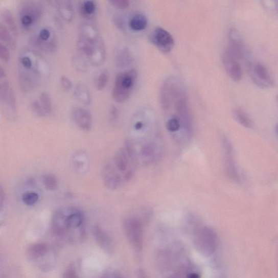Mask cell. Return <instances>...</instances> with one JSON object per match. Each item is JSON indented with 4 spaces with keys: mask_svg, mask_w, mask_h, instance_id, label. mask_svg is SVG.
I'll use <instances>...</instances> for the list:
<instances>
[{
    "mask_svg": "<svg viewBox=\"0 0 278 278\" xmlns=\"http://www.w3.org/2000/svg\"><path fill=\"white\" fill-rule=\"evenodd\" d=\"M107 51L103 38L91 21H85L78 30L76 51L72 64L78 72L85 73L90 66L99 67L105 63Z\"/></svg>",
    "mask_w": 278,
    "mask_h": 278,
    "instance_id": "obj_1",
    "label": "cell"
},
{
    "mask_svg": "<svg viewBox=\"0 0 278 278\" xmlns=\"http://www.w3.org/2000/svg\"><path fill=\"white\" fill-rule=\"evenodd\" d=\"M52 230L57 237L69 242L82 241L85 236V216L74 207L59 208L52 219Z\"/></svg>",
    "mask_w": 278,
    "mask_h": 278,
    "instance_id": "obj_2",
    "label": "cell"
},
{
    "mask_svg": "<svg viewBox=\"0 0 278 278\" xmlns=\"http://www.w3.org/2000/svg\"><path fill=\"white\" fill-rule=\"evenodd\" d=\"M18 80L24 92L36 89L49 75L47 61L37 51L30 49L19 59Z\"/></svg>",
    "mask_w": 278,
    "mask_h": 278,
    "instance_id": "obj_3",
    "label": "cell"
},
{
    "mask_svg": "<svg viewBox=\"0 0 278 278\" xmlns=\"http://www.w3.org/2000/svg\"><path fill=\"white\" fill-rule=\"evenodd\" d=\"M136 165L125 147L120 149L112 162L108 161L103 165L102 175L104 185L110 190L123 186L133 177Z\"/></svg>",
    "mask_w": 278,
    "mask_h": 278,
    "instance_id": "obj_4",
    "label": "cell"
},
{
    "mask_svg": "<svg viewBox=\"0 0 278 278\" xmlns=\"http://www.w3.org/2000/svg\"><path fill=\"white\" fill-rule=\"evenodd\" d=\"M156 263L163 273L170 274L171 277H199L187 259L183 248L179 244L175 243L159 250Z\"/></svg>",
    "mask_w": 278,
    "mask_h": 278,
    "instance_id": "obj_5",
    "label": "cell"
},
{
    "mask_svg": "<svg viewBox=\"0 0 278 278\" xmlns=\"http://www.w3.org/2000/svg\"><path fill=\"white\" fill-rule=\"evenodd\" d=\"M189 231L193 236L194 246L199 253L210 257L215 253L218 239L213 229L198 221Z\"/></svg>",
    "mask_w": 278,
    "mask_h": 278,
    "instance_id": "obj_6",
    "label": "cell"
},
{
    "mask_svg": "<svg viewBox=\"0 0 278 278\" xmlns=\"http://www.w3.org/2000/svg\"><path fill=\"white\" fill-rule=\"evenodd\" d=\"M137 77V73L135 69H130L117 75L112 91V97L115 102L124 103L129 99Z\"/></svg>",
    "mask_w": 278,
    "mask_h": 278,
    "instance_id": "obj_7",
    "label": "cell"
},
{
    "mask_svg": "<svg viewBox=\"0 0 278 278\" xmlns=\"http://www.w3.org/2000/svg\"><path fill=\"white\" fill-rule=\"evenodd\" d=\"M43 11L42 0H19V17L22 27L29 30L36 25Z\"/></svg>",
    "mask_w": 278,
    "mask_h": 278,
    "instance_id": "obj_8",
    "label": "cell"
},
{
    "mask_svg": "<svg viewBox=\"0 0 278 278\" xmlns=\"http://www.w3.org/2000/svg\"><path fill=\"white\" fill-rule=\"evenodd\" d=\"M173 103H174L175 110L176 112V116L175 117L178 118L180 120L181 126L184 130V133L189 140L192 137L193 133V118L184 87L175 96L173 100Z\"/></svg>",
    "mask_w": 278,
    "mask_h": 278,
    "instance_id": "obj_9",
    "label": "cell"
},
{
    "mask_svg": "<svg viewBox=\"0 0 278 278\" xmlns=\"http://www.w3.org/2000/svg\"><path fill=\"white\" fill-rule=\"evenodd\" d=\"M124 230L130 245L137 252L141 253L143 247V224L136 217H129L123 225Z\"/></svg>",
    "mask_w": 278,
    "mask_h": 278,
    "instance_id": "obj_10",
    "label": "cell"
},
{
    "mask_svg": "<svg viewBox=\"0 0 278 278\" xmlns=\"http://www.w3.org/2000/svg\"><path fill=\"white\" fill-rule=\"evenodd\" d=\"M31 42L33 47L47 53H52L57 48L55 31L50 27L41 28L33 34Z\"/></svg>",
    "mask_w": 278,
    "mask_h": 278,
    "instance_id": "obj_11",
    "label": "cell"
},
{
    "mask_svg": "<svg viewBox=\"0 0 278 278\" xmlns=\"http://www.w3.org/2000/svg\"><path fill=\"white\" fill-rule=\"evenodd\" d=\"M0 101L7 119L14 120L17 115V103L15 95L12 86L6 78L0 82Z\"/></svg>",
    "mask_w": 278,
    "mask_h": 278,
    "instance_id": "obj_12",
    "label": "cell"
},
{
    "mask_svg": "<svg viewBox=\"0 0 278 278\" xmlns=\"http://www.w3.org/2000/svg\"><path fill=\"white\" fill-rule=\"evenodd\" d=\"M0 21V45L13 49L15 45L16 29L11 13L4 11Z\"/></svg>",
    "mask_w": 278,
    "mask_h": 278,
    "instance_id": "obj_13",
    "label": "cell"
},
{
    "mask_svg": "<svg viewBox=\"0 0 278 278\" xmlns=\"http://www.w3.org/2000/svg\"><path fill=\"white\" fill-rule=\"evenodd\" d=\"M181 85L179 80L174 77L168 78L163 83L160 92V102L164 111L171 107L173 98Z\"/></svg>",
    "mask_w": 278,
    "mask_h": 278,
    "instance_id": "obj_14",
    "label": "cell"
},
{
    "mask_svg": "<svg viewBox=\"0 0 278 278\" xmlns=\"http://www.w3.org/2000/svg\"><path fill=\"white\" fill-rule=\"evenodd\" d=\"M150 41L165 54L169 53L175 47V40L171 34L161 28H156L150 35Z\"/></svg>",
    "mask_w": 278,
    "mask_h": 278,
    "instance_id": "obj_15",
    "label": "cell"
},
{
    "mask_svg": "<svg viewBox=\"0 0 278 278\" xmlns=\"http://www.w3.org/2000/svg\"><path fill=\"white\" fill-rule=\"evenodd\" d=\"M224 51L239 61L245 57V46L241 35L236 29L231 28L229 31L228 46Z\"/></svg>",
    "mask_w": 278,
    "mask_h": 278,
    "instance_id": "obj_16",
    "label": "cell"
},
{
    "mask_svg": "<svg viewBox=\"0 0 278 278\" xmlns=\"http://www.w3.org/2000/svg\"><path fill=\"white\" fill-rule=\"evenodd\" d=\"M249 73L254 83L266 88L274 85V81L267 68L263 64L257 63L254 66H250Z\"/></svg>",
    "mask_w": 278,
    "mask_h": 278,
    "instance_id": "obj_17",
    "label": "cell"
},
{
    "mask_svg": "<svg viewBox=\"0 0 278 278\" xmlns=\"http://www.w3.org/2000/svg\"><path fill=\"white\" fill-rule=\"evenodd\" d=\"M72 118L75 125L82 131H90L93 124L91 112L84 108L74 107L72 110Z\"/></svg>",
    "mask_w": 278,
    "mask_h": 278,
    "instance_id": "obj_18",
    "label": "cell"
},
{
    "mask_svg": "<svg viewBox=\"0 0 278 278\" xmlns=\"http://www.w3.org/2000/svg\"><path fill=\"white\" fill-rule=\"evenodd\" d=\"M222 146L224 152V159L226 171L232 178H237L238 176L236 164L234 158L233 147L229 139L223 136L222 137Z\"/></svg>",
    "mask_w": 278,
    "mask_h": 278,
    "instance_id": "obj_19",
    "label": "cell"
},
{
    "mask_svg": "<svg viewBox=\"0 0 278 278\" xmlns=\"http://www.w3.org/2000/svg\"><path fill=\"white\" fill-rule=\"evenodd\" d=\"M222 61L225 71L231 80L236 82L240 81L242 79L243 71L239 60L224 51Z\"/></svg>",
    "mask_w": 278,
    "mask_h": 278,
    "instance_id": "obj_20",
    "label": "cell"
},
{
    "mask_svg": "<svg viewBox=\"0 0 278 278\" xmlns=\"http://www.w3.org/2000/svg\"><path fill=\"white\" fill-rule=\"evenodd\" d=\"M92 233L96 241L103 251L108 254L112 253L114 250V243L110 235L99 225L94 226Z\"/></svg>",
    "mask_w": 278,
    "mask_h": 278,
    "instance_id": "obj_21",
    "label": "cell"
},
{
    "mask_svg": "<svg viewBox=\"0 0 278 278\" xmlns=\"http://www.w3.org/2000/svg\"><path fill=\"white\" fill-rule=\"evenodd\" d=\"M78 10L85 21L91 22L97 14V0H78Z\"/></svg>",
    "mask_w": 278,
    "mask_h": 278,
    "instance_id": "obj_22",
    "label": "cell"
},
{
    "mask_svg": "<svg viewBox=\"0 0 278 278\" xmlns=\"http://www.w3.org/2000/svg\"><path fill=\"white\" fill-rule=\"evenodd\" d=\"M74 166L78 173H85L89 167V159L88 154L84 151L76 152L73 156Z\"/></svg>",
    "mask_w": 278,
    "mask_h": 278,
    "instance_id": "obj_23",
    "label": "cell"
},
{
    "mask_svg": "<svg viewBox=\"0 0 278 278\" xmlns=\"http://www.w3.org/2000/svg\"><path fill=\"white\" fill-rule=\"evenodd\" d=\"M60 16L67 21H71L74 12L71 0H52Z\"/></svg>",
    "mask_w": 278,
    "mask_h": 278,
    "instance_id": "obj_24",
    "label": "cell"
},
{
    "mask_svg": "<svg viewBox=\"0 0 278 278\" xmlns=\"http://www.w3.org/2000/svg\"><path fill=\"white\" fill-rule=\"evenodd\" d=\"M49 251V248L45 243H36L30 246L28 250V256L32 261L39 260L45 257Z\"/></svg>",
    "mask_w": 278,
    "mask_h": 278,
    "instance_id": "obj_25",
    "label": "cell"
},
{
    "mask_svg": "<svg viewBox=\"0 0 278 278\" xmlns=\"http://www.w3.org/2000/svg\"><path fill=\"white\" fill-rule=\"evenodd\" d=\"M76 99L85 106H89L91 103V95L88 87L83 83H78L74 89Z\"/></svg>",
    "mask_w": 278,
    "mask_h": 278,
    "instance_id": "obj_26",
    "label": "cell"
},
{
    "mask_svg": "<svg viewBox=\"0 0 278 278\" xmlns=\"http://www.w3.org/2000/svg\"><path fill=\"white\" fill-rule=\"evenodd\" d=\"M233 116L239 124L246 128L251 129L254 127L253 121L247 113L241 108H235L233 110Z\"/></svg>",
    "mask_w": 278,
    "mask_h": 278,
    "instance_id": "obj_27",
    "label": "cell"
},
{
    "mask_svg": "<svg viewBox=\"0 0 278 278\" xmlns=\"http://www.w3.org/2000/svg\"><path fill=\"white\" fill-rule=\"evenodd\" d=\"M129 27L133 31H143L147 27V20L145 16L138 14L133 16L129 22Z\"/></svg>",
    "mask_w": 278,
    "mask_h": 278,
    "instance_id": "obj_28",
    "label": "cell"
},
{
    "mask_svg": "<svg viewBox=\"0 0 278 278\" xmlns=\"http://www.w3.org/2000/svg\"><path fill=\"white\" fill-rule=\"evenodd\" d=\"M132 62V57L126 49L120 50L115 57V64L117 67L121 68L127 66Z\"/></svg>",
    "mask_w": 278,
    "mask_h": 278,
    "instance_id": "obj_29",
    "label": "cell"
},
{
    "mask_svg": "<svg viewBox=\"0 0 278 278\" xmlns=\"http://www.w3.org/2000/svg\"><path fill=\"white\" fill-rule=\"evenodd\" d=\"M42 180L43 186L49 191L55 190L58 186V182L56 178L51 174L43 175Z\"/></svg>",
    "mask_w": 278,
    "mask_h": 278,
    "instance_id": "obj_30",
    "label": "cell"
},
{
    "mask_svg": "<svg viewBox=\"0 0 278 278\" xmlns=\"http://www.w3.org/2000/svg\"><path fill=\"white\" fill-rule=\"evenodd\" d=\"M39 101L47 114H50L52 108V99L50 94L46 91L42 92L40 96Z\"/></svg>",
    "mask_w": 278,
    "mask_h": 278,
    "instance_id": "obj_31",
    "label": "cell"
},
{
    "mask_svg": "<svg viewBox=\"0 0 278 278\" xmlns=\"http://www.w3.org/2000/svg\"><path fill=\"white\" fill-rule=\"evenodd\" d=\"M109 81V74L107 71H103L99 75L97 81H96V86L99 91H102L105 89Z\"/></svg>",
    "mask_w": 278,
    "mask_h": 278,
    "instance_id": "obj_32",
    "label": "cell"
},
{
    "mask_svg": "<svg viewBox=\"0 0 278 278\" xmlns=\"http://www.w3.org/2000/svg\"><path fill=\"white\" fill-rule=\"evenodd\" d=\"M39 199V195L33 191H28L25 193L22 196V200L24 203L27 205H33L36 204Z\"/></svg>",
    "mask_w": 278,
    "mask_h": 278,
    "instance_id": "obj_33",
    "label": "cell"
},
{
    "mask_svg": "<svg viewBox=\"0 0 278 278\" xmlns=\"http://www.w3.org/2000/svg\"><path fill=\"white\" fill-rule=\"evenodd\" d=\"M181 126V121L176 117H173L169 119L167 123V128L169 131L172 133H176L180 130Z\"/></svg>",
    "mask_w": 278,
    "mask_h": 278,
    "instance_id": "obj_34",
    "label": "cell"
},
{
    "mask_svg": "<svg viewBox=\"0 0 278 278\" xmlns=\"http://www.w3.org/2000/svg\"><path fill=\"white\" fill-rule=\"evenodd\" d=\"M31 108L35 114L39 117L43 118L47 115V113L42 107L40 101L35 100L31 104Z\"/></svg>",
    "mask_w": 278,
    "mask_h": 278,
    "instance_id": "obj_35",
    "label": "cell"
},
{
    "mask_svg": "<svg viewBox=\"0 0 278 278\" xmlns=\"http://www.w3.org/2000/svg\"><path fill=\"white\" fill-rule=\"evenodd\" d=\"M59 82L61 86L66 91L71 90L73 88V84L71 79L65 76L62 75L60 77Z\"/></svg>",
    "mask_w": 278,
    "mask_h": 278,
    "instance_id": "obj_36",
    "label": "cell"
},
{
    "mask_svg": "<svg viewBox=\"0 0 278 278\" xmlns=\"http://www.w3.org/2000/svg\"><path fill=\"white\" fill-rule=\"evenodd\" d=\"M111 5L114 7L124 10L129 6L130 0H108Z\"/></svg>",
    "mask_w": 278,
    "mask_h": 278,
    "instance_id": "obj_37",
    "label": "cell"
},
{
    "mask_svg": "<svg viewBox=\"0 0 278 278\" xmlns=\"http://www.w3.org/2000/svg\"><path fill=\"white\" fill-rule=\"evenodd\" d=\"M0 57L4 63H8L10 60V50L0 45Z\"/></svg>",
    "mask_w": 278,
    "mask_h": 278,
    "instance_id": "obj_38",
    "label": "cell"
},
{
    "mask_svg": "<svg viewBox=\"0 0 278 278\" xmlns=\"http://www.w3.org/2000/svg\"><path fill=\"white\" fill-rule=\"evenodd\" d=\"M119 117V112L118 108L115 106H112L109 110V118L111 123L115 124L117 123Z\"/></svg>",
    "mask_w": 278,
    "mask_h": 278,
    "instance_id": "obj_39",
    "label": "cell"
},
{
    "mask_svg": "<svg viewBox=\"0 0 278 278\" xmlns=\"http://www.w3.org/2000/svg\"><path fill=\"white\" fill-rule=\"evenodd\" d=\"M64 277L72 278L78 277V275L76 270V268L74 265H69L63 274Z\"/></svg>",
    "mask_w": 278,
    "mask_h": 278,
    "instance_id": "obj_40",
    "label": "cell"
},
{
    "mask_svg": "<svg viewBox=\"0 0 278 278\" xmlns=\"http://www.w3.org/2000/svg\"><path fill=\"white\" fill-rule=\"evenodd\" d=\"M119 273L115 271H108L104 273L103 277H121Z\"/></svg>",
    "mask_w": 278,
    "mask_h": 278,
    "instance_id": "obj_41",
    "label": "cell"
},
{
    "mask_svg": "<svg viewBox=\"0 0 278 278\" xmlns=\"http://www.w3.org/2000/svg\"><path fill=\"white\" fill-rule=\"evenodd\" d=\"M135 130H139L142 129L144 127V124L143 122L141 121H137V123L134 125V126Z\"/></svg>",
    "mask_w": 278,
    "mask_h": 278,
    "instance_id": "obj_42",
    "label": "cell"
},
{
    "mask_svg": "<svg viewBox=\"0 0 278 278\" xmlns=\"http://www.w3.org/2000/svg\"><path fill=\"white\" fill-rule=\"evenodd\" d=\"M6 72H5V70L2 67H1V68H0V79L6 78Z\"/></svg>",
    "mask_w": 278,
    "mask_h": 278,
    "instance_id": "obj_43",
    "label": "cell"
},
{
    "mask_svg": "<svg viewBox=\"0 0 278 278\" xmlns=\"http://www.w3.org/2000/svg\"><path fill=\"white\" fill-rule=\"evenodd\" d=\"M275 133L278 135V124H277L275 127Z\"/></svg>",
    "mask_w": 278,
    "mask_h": 278,
    "instance_id": "obj_44",
    "label": "cell"
},
{
    "mask_svg": "<svg viewBox=\"0 0 278 278\" xmlns=\"http://www.w3.org/2000/svg\"><path fill=\"white\" fill-rule=\"evenodd\" d=\"M276 102L278 106V95L276 96Z\"/></svg>",
    "mask_w": 278,
    "mask_h": 278,
    "instance_id": "obj_45",
    "label": "cell"
}]
</instances>
